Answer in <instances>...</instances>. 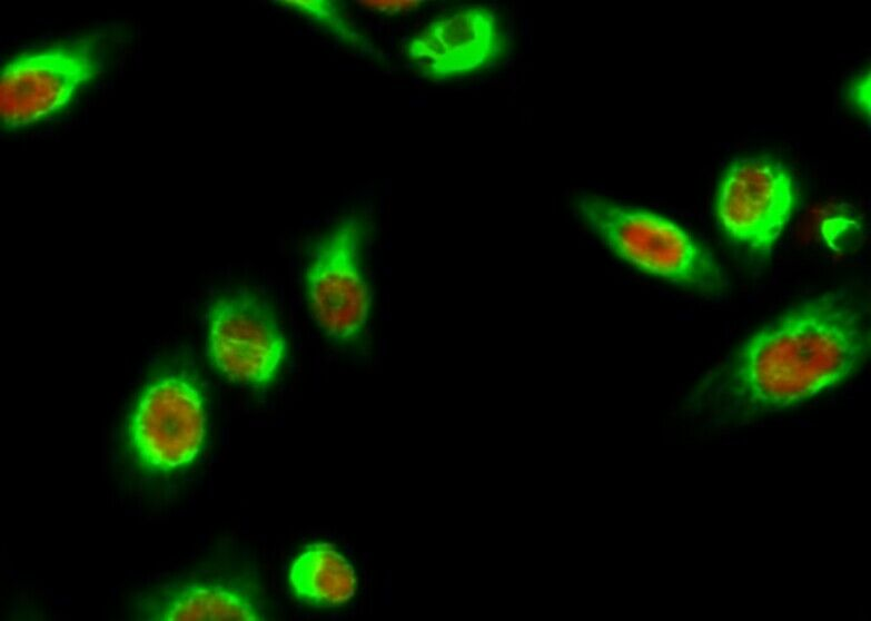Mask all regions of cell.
Listing matches in <instances>:
<instances>
[{"mask_svg":"<svg viewBox=\"0 0 871 621\" xmlns=\"http://www.w3.org/2000/svg\"><path fill=\"white\" fill-rule=\"evenodd\" d=\"M870 352L861 303L848 289L806 299L707 371L685 400L713 426L783 412L852 377Z\"/></svg>","mask_w":871,"mask_h":621,"instance_id":"6da1fadb","label":"cell"},{"mask_svg":"<svg viewBox=\"0 0 871 621\" xmlns=\"http://www.w3.org/2000/svg\"><path fill=\"white\" fill-rule=\"evenodd\" d=\"M577 207L601 241L637 269L709 297L728 292L714 255L673 221L594 195L580 198Z\"/></svg>","mask_w":871,"mask_h":621,"instance_id":"7a4b0ae2","label":"cell"},{"mask_svg":"<svg viewBox=\"0 0 871 621\" xmlns=\"http://www.w3.org/2000/svg\"><path fill=\"white\" fill-rule=\"evenodd\" d=\"M95 43L81 40L11 60L3 68L0 83L3 125L27 127L63 109L99 70Z\"/></svg>","mask_w":871,"mask_h":621,"instance_id":"3957f363","label":"cell"},{"mask_svg":"<svg viewBox=\"0 0 871 621\" xmlns=\"http://www.w3.org/2000/svg\"><path fill=\"white\" fill-rule=\"evenodd\" d=\"M362 227L344 218L315 248L305 280L310 309L331 338L350 342L366 325L370 292L360 265Z\"/></svg>","mask_w":871,"mask_h":621,"instance_id":"277c9868","label":"cell"},{"mask_svg":"<svg viewBox=\"0 0 871 621\" xmlns=\"http://www.w3.org/2000/svg\"><path fill=\"white\" fill-rule=\"evenodd\" d=\"M794 205L792 176L778 161L748 157L731 164L717 196L720 224L733 241L766 255L788 224Z\"/></svg>","mask_w":871,"mask_h":621,"instance_id":"5b68a950","label":"cell"},{"mask_svg":"<svg viewBox=\"0 0 871 621\" xmlns=\"http://www.w3.org/2000/svg\"><path fill=\"white\" fill-rule=\"evenodd\" d=\"M129 436L138 460L148 470L168 472L190 464L205 436L199 388L177 375L155 381L136 406Z\"/></svg>","mask_w":871,"mask_h":621,"instance_id":"8992f818","label":"cell"},{"mask_svg":"<svg viewBox=\"0 0 871 621\" xmlns=\"http://www.w3.org/2000/svg\"><path fill=\"white\" fill-rule=\"evenodd\" d=\"M208 343L210 357L222 374L255 386L275 378L287 349L271 308L248 293L224 296L214 303Z\"/></svg>","mask_w":871,"mask_h":621,"instance_id":"52a82bcc","label":"cell"},{"mask_svg":"<svg viewBox=\"0 0 871 621\" xmlns=\"http://www.w3.org/2000/svg\"><path fill=\"white\" fill-rule=\"evenodd\" d=\"M504 49L497 17L469 7L432 21L407 45L408 57L430 79L474 72L495 61Z\"/></svg>","mask_w":871,"mask_h":621,"instance_id":"ba28073f","label":"cell"},{"mask_svg":"<svg viewBox=\"0 0 871 621\" xmlns=\"http://www.w3.org/2000/svg\"><path fill=\"white\" fill-rule=\"evenodd\" d=\"M289 582L294 594L314 607H337L356 591L352 564L334 545L325 542L308 545L293 562Z\"/></svg>","mask_w":871,"mask_h":621,"instance_id":"9c48e42d","label":"cell"},{"mask_svg":"<svg viewBox=\"0 0 871 621\" xmlns=\"http://www.w3.org/2000/svg\"><path fill=\"white\" fill-rule=\"evenodd\" d=\"M158 620H261L244 592L224 585H187L164 602Z\"/></svg>","mask_w":871,"mask_h":621,"instance_id":"30bf717a","label":"cell"},{"mask_svg":"<svg viewBox=\"0 0 871 621\" xmlns=\"http://www.w3.org/2000/svg\"><path fill=\"white\" fill-rule=\"evenodd\" d=\"M280 4L295 10L315 26L333 36L343 46L368 56L378 55L372 40L343 13L338 2L329 0H291Z\"/></svg>","mask_w":871,"mask_h":621,"instance_id":"8fae6325","label":"cell"},{"mask_svg":"<svg viewBox=\"0 0 871 621\" xmlns=\"http://www.w3.org/2000/svg\"><path fill=\"white\" fill-rule=\"evenodd\" d=\"M851 105L861 114L870 115V72H862L851 82L848 90Z\"/></svg>","mask_w":871,"mask_h":621,"instance_id":"7c38bea8","label":"cell"},{"mask_svg":"<svg viewBox=\"0 0 871 621\" xmlns=\"http://www.w3.org/2000/svg\"><path fill=\"white\" fill-rule=\"evenodd\" d=\"M363 8L384 14H397L418 8L422 1L415 0H367L358 1Z\"/></svg>","mask_w":871,"mask_h":621,"instance_id":"4fadbf2b","label":"cell"}]
</instances>
